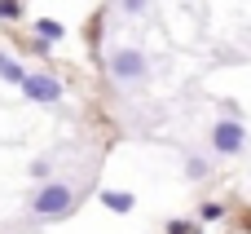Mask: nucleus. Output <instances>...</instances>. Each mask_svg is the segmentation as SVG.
I'll return each mask as SVG.
<instances>
[{
    "label": "nucleus",
    "mask_w": 251,
    "mask_h": 234,
    "mask_svg": "<svg viewBox=\"0 0 251 234\" xmlns=\"http://www.w3.org/2000/svg\"><path fill=\"white\" fill-rule=\"evenodd\" d=\"M75 208V190L66 186V181H44L40 190H35V199H31V212L40 217V221H57V217H66Z\"/></svg>",
    "instance_id": "obj_1"
},
{
    "label": "nucleus",
    "mask_w": 251,
    "mask_h": 234,
    "mask_svg": "<svg viewBox=\"0 0 251 234\" xmlns=\"http://www.w3.org/2000/svg\"><path fill=\"white\" fill-rule=\"evenodd\" d=\"M110 75H115L119 84H137V80L146 75V53H137V49H115V53H110Z\"/></svg>",
    "instance_id": "obj_2"
},
{
    "label": "nucleus",
    "mask_w": 251,
    "mask_h": 234,
    "mask_svg": "<svg viewBox=\"0 0 251 234\" xmlns=\"http://www.w3.org/2000/svg\"><path fill=\"white\" fill-rule=\"evenodd\" d=\"M212 146H216V155H238V150L247 146L243 124H238V119H216V128H212Z\"/></svg>",
    "instance_id": "obj_3"
},
{
    "label": "nucleus",
    "mask_w": 251,
    "mask_h": 234,
    "mask_svg": "<svg viewBox=\"0 0 251 234\" xmlns=\"http://www.w3.org/2000/svg\"><path fill=\"white\" fill-rule=\"evenodd\" d=\"M22 93H26L31 102H57V97H62V80L49 75V71H31V75L22 80Z\"/></svg>",
    "instance_id": "obj_4"
},
{
    "label": "nucleus",
    "mask_w": 251,
    "mask_h": 234,
    "mask_svg": "<svg viewBox=\"0 0 251 234\" xmlns=\"http://www.w3.org/2000/svg\"><path fill=\"white\" fill-rule=\"evenodd\" d=\"M101 204H106L110 212H132V208H137V199H132L128 190H101Z\"/></svg>",
    "instance_id": "obj_5"
},
{
    "label": "nucleus",
    "mask_w": 251,
    "mask_h": 234,
    "mask_svg": "<svg viewBox=\"0 0 251 234\" xmlns=\"http://www.w3.org/2000/svg\"><path fill=\"white\" fill-rule=\"evenodd\" d=\"M0 80H9V84H22V80H26V71H22V66H18L9 53H0Z\"/></svg>",
    "instance_id": "obj_6"
},
{
    "label": "nucleus",
    "mask_w": 251,
    "mask_h": 234,
    "mask_svg": "<svg viewBox=\"0 0 251 234\" xmlns=\"http://www.w3.org/2000/svg\"><path fill=\"white\" fill-rule=\"evenodd\" d=\"M35 35H44V40H62V35H66V27H62V22H53V18H40V22H35Z\"/></svg>",
    "instance_id": "obj_7"
},
{
    "label": "nucleus",
    "mask_w": 251,
    "mask_h": 234,
    "mask_svg": "<svg viewBox=\"0 0 251 234\" xmlns=\"http://www.w3.org/2000/svg\"><path fill=\"white\" fill-rule=\"evenodd\" d=\"M22 18V0H0V22H18Z\"/></svg>",
    "instance_id": "obj_8"
},
{
    "label": "nucleus",
    "mask_w": 251,
    "mask_h": 234,
    "mask_svg": "<svg viewBox=\"0 0 251 234\" xmlns=\"http://www.w3.org/2000/svg\"><path fill=\"white\" fill-rule=\"evenodd\" d=\"M221 217H225L221 204H203V212H199V221H221Z\"/></svg>",
    "instance_id": "obj_9"
},
{
    "label": "nucleus",
    "mask_w": 251,
    "mask_h": 234,
    "mask_svg": "<svg viewBox=\"0 0 251 234\" xmlns=\"http://www.w3.org/2000/svg\"><path fill=\"white\" fill-rule=\"evenodd\" d=\"M124 13H146V0H119Z\"/></svg>",
    "instance_id": "obj_10"
},
{
    "label": "nucleus",
    "mask_w": 251,
    "mask_h": 234,
    "mask_svg": "<svg viewBox=\"0 0 251 234\" xmlns=\"http://www.w3.org/2000/svg\"><path fill=\"white\" fill-rule=\"evenodd\" d=\"M168 234H199L194 226H185V221H168Z\"/></svg>",
    "instance_id": "obj_11"
}]
</instances>
